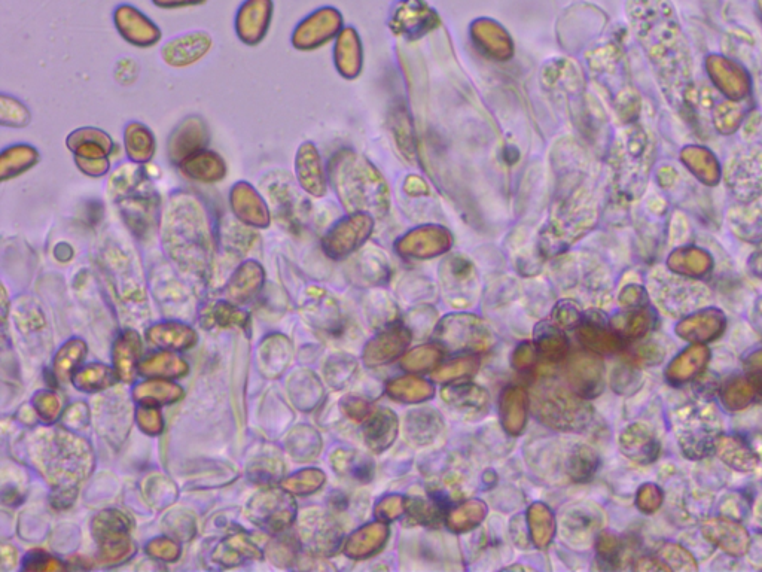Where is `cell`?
Returning <instances> with one entry per match:
<instances>
[{"mask_svg": "<svg viewBox=\"0 0 762 572\" xmlns=\"http://www.w3.org/2000/svg\"><path fill=\"white\" fill-rule=\"evenodd\" d=\"M701 532L707 540L733 556H740L749 549L751 537L746 529L731 519H713L703 523Z\"/></svg>", "mask_w": 762, "mask_h": 572, "instance_id": "obj_17", "label": "cell"}, {"mask_svg": "<svg viewBox=\"0 0 762 572\" xmlns=\"http://www.w3.org/2000/svg\"><path fill=\"white\" fill-rule=\"evenodd\" d=\"M715 452L719 458L737 471H752L760 462V453L755 449L754 441L740 437L719 438Z\"/></svg>", "mask_w": 762, "mask_h": 572, "instance_id": "obj_21", "label": "cell"}, {"mask_svg": "<svg viewBox=\"0 0 762 572\" xmlns=\"http://www.w3.org/2000/svg\"><path fill=\"white\" fill-rule=\"evenodd\" d=\"M565 377L579 397H597L603 391L602 359L591 354H575L566 362Z\"/></svg>", "mask_w": 762, "mask_h": 572, "instance_id": "obj_11", "label": "cell"}, {"mask_svg": "<svg viewBox=\"0 0 762 572\" xmlns=\"http://www.w3.org/2000/svg\"><path fill=\"white\" fill-rule=\"evenodd\" d=\"M434 339L440 348L451 354H457V352L478 354V352L487 351L493 345V336L487 325L477 316L465 315V313L444 318L435 327Z\"/></svg>", "mask_w": 762, "mask_h": 572, "instance_id": "obj_3", "label": "cell"}, {"mask_svg": "<svg viewBox=\"0 0 762 572\" xmlns=\"http://www.w3.org/2000/svg\"><path fill=\"white\" fill-rule=\"evenodd\" d=\"M343 409L347 413V416L355 419V421H362V419L373 415L371 413L373 412L371 404L367 400H362V398L358 397H349L347 400H344Z\"/></svg>", "mask_w": 762, "mask_h": 572, "instance_id": "obj_49", "label": "cell"}, {"mask_svg": "<svg viewBox=\"0 0 762 572\" xmlns=\"http://www.w3.org/2000/svg\"><path fill=\"white\" fill-rule=\"evenodd\" d=\"M210 139L212 136H210L209 126H207L204 118L198 117V115L185 118L170 133L169 141H167L169 160L178 166L190 155L207 149V146L210 145Z\"/></svg>", "mask_w": 762, "mask_h": 572, "instance_id": "obj_9", "label": "cell"}, {"mask_svg": "<svg viewBox=\"0 0 762 572\" xmlns=\"http://www.w3.org/2000/svg\"><path fill=\"white\" fill-rule=\"evenodd\" d=\"M112 20H114L118 35L127 44L140 48V50L155 47L163 39V32H161L158 24L151 20L145 12L140 11L139 8L130 5V3L117 6L114 15H112Z\"/></svg>", "mask_w": 762, "mask_h": 572, "instance_id": "obj_6", "label": "cell"}, {"mask_svg": "<svg viewBox=\"0 0 762 572\" xmlns=\"http://www.w3.org/2000/svg\"><path fill=\"white\" fill-rule=\"evenodd\" d=\"M529 403L535 418L557 431H584L593 419V409L585 398L556 380L536 383L530 391Z\"/></svg>", "mask_w": 762, "mask_h": 572, "instance_id": "obj_1", "label": "cell"}, {"mask_svg": "<svg viewBox=\"0 0 762 572\" xmlns=\"http://www.w3.org/2000/svg\"><path fill=\"white\" fill-rule=\"evenodd\" d=\"M404 511V498L399 497V495H390L377 504L376 516L383 522H392V520L398 519Z\"/></svg>", "mask_w": 762, "mask_h": 572, "instance_id": "obj_46", "label": "cell"}, {"mask_svg": "<svg viewBox=\"0 0 762 572\" xmlns=\"http://www.w3.org/2000/svg\"><path fill=\"white\" fill-rule=\"evenodd\" d=\"M578 339L588 351L596 354H615L623 346V337L608 327V322L596 313L582 318L578 327Z\"/></svg>", "mask_w": 762, "mask_h": 572, "instance_id": "obj_15", "label": "cell"}, {"mask_svg": "<svg viewBox=\"0 0 762 572\" xmlns=\"http://www.w3.org/2000/svg\"><path fill=\"white\" fill-rule=\"evenodd\" d=\"M295 173L304 191L315 197L323 196L325 178H323L318 149L313 143L306 142L298 148L297 157H295Z\"/></svg>", "mask_w": 762, "mask_h": 572, "instance_id": "obj_20", "label": "cell"}, {"mask_svg": "<svg viewBox=\"0 0 762 572\" xmlns=\"http://www.w3.org/2000/svg\"><path fill=\"white\" fill-rule=\"evenodd\" d=\"M335 468L338 473L349 476L350 479L358 480L361 483H368L373 480L374 462L368 456L352 450H341L335 459Z\"/></svg>", "mask_w": 762, "mask_h": 572, "instance_id": "obj_34", "label": "cell"}, {"mask_svg": "<svg viewBox=\"0 0 762 572\" xmlns=\"http://www.w3.org/2000/svg\"><path fill=\"white\" fill-rule=\"evenodd\" d=\"M213 48V38L206 30H194L170 39L161 47V59L173 69H185L201 62Z\"/></svg>", "mask_w": 762, "mask_h": 572, "instance_id": "obj_8", "label": "cell"}, {"mask_svg": "<svg viewBox=\"0 0 762 572\" xmlns=\"http://www.w3.org/2000/svg\"><path fill=\"white\" fill-rule=\"evenodd\" d=\"M611 382L612 388L618 394H627V392L633 391V385L637 382L635 368L630 367V365H620L612 371Z\"/></svg>", "mask_w": 762, "mask_h": 572, "instance_id": "obj_47", "label": "cell"}, {"mask_svg": "<svg viewBox=\"0 0 762 572\" xmlns=\"http://www.w3.org/2000/svg\"><path fill=\"white\" fill-rule=\"evenodd\" d=\"M620 447L627 458L642 465L654 462L660 452V443L654 432L642 424L632 425L621 434Z\"/></svg>", "mask_w": 762, "mask_h": 572, "instance_id": "obj_19", "label": "cell"}, {"mask_svg": "<svg viewBox=\"0 0 762 572\" xmlns=\"http://www.w3.org/2000/svg\"><path fill=\"white\" fill-rule=\"evenodd\" d=\"M386 391L393 400L408 404L423 403V401L434 397L435 394L432 383L413 376L392 380V382L387 383Z\"/></svg>", "mask_w": 762, "mask_h": 572, "instance_id": "obj_29", "label": "cell"}, {"mask_svg": "<svg viewBox=\"0 0 762 572\" xmlns=\"http://www.w3.org/2000/svg\"><path fill=\"white\" fill-rule=\"evenodd\" d=\"M597 552H599V562L605 564L606 568H617L623 561L626 546L617 535L602 534L597 540Z\"/></svg>", "mask_w": 762, "mask_h": 572, "instance_id": "obj_42", "label": "cell"}, {"mask_svg": "<svg viewBox=\"0 0 762 572\" xmlns=\"http://www.w3.org/2000/svg\"><path fill=\"white\" fill-rule=\"evenodd\" d=\"M443 508L434 500H423L419 497L405 498V513L414 523L419 525H435L440 522Z\"/></svg>", "mask_w": 762, "mask_h": 572, "instance_id": "obj_38", "label": "cell"}, {"mask_svg": "<svg viewBox=\"0 0 762 572\" xmlns=\"http://www.w3.org/2000/svg\"><path fill=\"white\" fill-rule=\"evenodd\" d=\"M228 202H230L231 212L234 216L248 227H270L271 212L267 202L254 185L249 184V182H236L231 187Z\"/></svg>", "mask_w": 762, "mask_h": 572, "instance_id": "obj_10", "label": "cell"}, {"mask_svg": "<svg viewBox=\"0 0 762 572\" xmlns=\"http://www.w3.org/2000/svg\"><path fill=\"white\" fill-rule=\"evenodd\" d=\"M679 446L688 458L699 459L715 450L721 435V419L710 404H693L673 415Z\"/></svg>", "mask_w": 762, "mask_h": 572, "instance_id": "obj_2", "label": "cell"}, {"mask_svg": "<svg viewBox=\"0 0 762 572\" xmlns=\"http://www.w3.org/2000/svg\"><path fill=\"white\" fill-rule=\"evenodd\" d=\"M599 467V456L585 444H575L566 452L565 473L573 482H588Z\"/></svg>", "mask_w": 762, "mask_h": 572, "instance_id": "obj_30", "label": "cell"}, {"mask_svg": "<svg viewBox=\"0 0 762 572\" xmlns=\"http://www.w3.org/2000/svg\"><path fill=\"white\" fill-rule=\"evenodd\" d=\"M441 397L456 415L463 416L468 421L480 419L489 412V394L475 383L454 380L441 391Z\"/></svg>", "mask_w": 762, "mask_h": 572, "instance_id": "obj_12", "label": "cell"}, {"mask_svg": "<svg viewBox=\"0 0 762 572\" xmlns=\"http://www.w3.org/2000/svg\"><path fill=\"white\" fill-rule=\"evenodd\" d=\"M725 318L716 310L697 313L676 327L679 336L690 342H710L724 331Z\"/></svg>", "mask_w": 762, "mask_h": 572, "instance_id": "obj_24", "label": "cell"}, {"mask_svg": "<svg viewBox=\"0 0 762 572\" xmlns=\"http://www.w3.org/2000/svg\"><path fill=\"white\" fill-rule=\"evenodd\" d=\"M207 0H152L157 8L160 9H184L194 8V6H201L206 3Z\"/></svg>", "mask_w": 762, "mask_h": 572, "instance_id": "obj_52", "label": "cell"}, {"mask_svg": "<svg viewBox=\"0 0 762 572\" xmlns=\"http://www.w3.org/2000/svg\"><path fill=\"white\" fill-rule=\"evenodd\" d=\"M32 121V114L26 103L17 97L2 94L0 96V124L11 129H23Z\"/></svg>", "mask_w": 762, "mask_h": 572, "instance_id": "obj_36", "label": "cell"}, {"mask_svg": "<svg viewBox=\"0 0 762 572\" xmlns=\"http://www.w3.org/2000/svg\"><path fill=\"white\" fill-rule=\"evenodd\" d=\"M582 318L578 307L571 301L560 303L553 312V324L560 330H575L581 324Z\"/></svg>", "mask_w": 762, "mask_h": 572, "instance_id": "obj_44", "label": "cell"}, {"mask_svg": "<svg viewBox=\"0 0 762 572\" xmlns=\"http://www.w3.org/2000/svg\"><path fill=\"white\" fill-rule=\"evenodd\" d=\"M179 172L188 179V181L197 182V184L212 185L224 181L228 175L227 163L218 152L203 149V151L192 154L178 164Z\"/></svg>", "mask_w": 762, "mask_h": 572, "instance_id": "obj_14", "label": "cell"}, {"mask_svg": "<svg viewBox=\"0 0 762 572\" xmlns=\"http://www.w3.org/2000/svg\"><path fill=\"white\" fill-rule=\"evenodd\" d=\"M399 432V421L390 410H379L368 419L364 428V438L367 446L374 453H381L392 446Z\"/></svg>", "mask_w": 762, "mask_h": 572, "instance_id": "obj_23", "label": "cell"}, {"mask_svg": "<svg viewBox=\"0 0 762 572\" xmlns=\"http://www.w3.org/2000/svg\"><path fill=\"white\" fill-rule=\"evenodd\" d=\"M487 514V505L483 501L472 500L465 501L457 507L448 510L447 520L448 528L454 532H466L477 528Z\"/></svg>", "mask_w": 762, "mask_h": 572, "instance_id": "obj_33", "label": "cell"}, {"mask_svg": "<svg viewBox=\"0 0 762 572\" xmlns=\"http://www.w3.org/2000/svg\"><path fill=\"white\" fill-rule=\"evenodd\" d=\"M441 357L443 354L438 346H419L401 359V367L407 371H428L437 367Z\"/></svg>", "mask_w": 762, "mask_h": 572, "instance_id": "obj_39", "label": "cell"}, {"mask_svg": "<svg viewBox=\"0 0 762 572\" xmlns=\"http://www.w3.org/2000/svg\"><path fill=\"white\" fill-rule=\"evenodd\" d=\"M76 167L82 175L88 178H103L111 170V160L109 158H82L73 157Z\"/></svg>", "mask_w": 762, "mask_h": 572, "instance_id": "obj_45", "label": "cell"}, {"mask_svg": "<svg viewBox=\"0 0 762 572\" xmlns=\"http://www.w3.org/2000/svg\"><path fill=\"white\" fill-rule=\"evenodd\" d=\"M262 279H264V272L261 267L255 261H249L237 270L230 284L231 292L234 297H248L259 288Z\"/></svg>", "mask_w": 762, "mask_h": 572, "instance_id": "obj_37", "label": "cell"}, {"mask_svg": "<svg viewBox=\"0 0 762 572\" xmlns=\"http://www.w3.org/2000/svg\"><path fill=\"white\" fill-rule=\"evenodd\" d=\"M411 331L405 325L392 324L377 334L364 351L365 364L383 365L404 354L411 343Z\"/></svg>", "mask_w": 762, "mask_h": 572, "instance_id": "obj_13", "label": "cell"}, {"mask_svg": "<svg viewBox=\"0 0 762 572\" xmlns=\"http://www.w3.org/2000/svg\"><path fill=\"white\" fill-rule=\"evenodd\" d=\"M661 501H663V494L655 485H645L637 494V505H639L640 510L648 514L658 510Z\"/></svg>", "mask_w": 762, "mask_h": 572, "instance_id": "obj_48", "label": "cell"}, {"mask_svg": "<svg viewBox=\"0 0 762 572\" xmlns=\"http://www.w3.org/2000/svg\"><path fill=\"white\" fill-rule=\"evenodd\" d=\"M529 395L521 388H508L501 398L502 424L509 434H520L527 421Z\"/></svg>", "mask_w": 762, "mask_h": 572, "instance_id": "obj_27", "label": "cell"}, {"mask_svg": "<svg viewBox=\"0 0 762 572\" xmlns=\"http://www.w3.org/2000/svg\"><path fill=\"white\" fill-rule=\"evenodd\" d=\"M527 522H529V534L532 537L533 544L539 549H544L553 540L556 532V519L553 511L541 502H536L527 511Z\"/></svg>", "mask_w": 762, "mask_h": 572, "instance_id": "obj_32", "label": "cell"}, {"mask_svg": "<svg viewBox=\"0 0 762 572\" xmlns=\"http://www.w3.org/2000/svg\"><path fill=\"white\" fill-rule=\"evenodd\" d=\"M709 359V349L703 345L691 346L673 359L667 368L666 377L672 383H684L701 373Z\"/></svg>", "mask_w": 762, "mask_h": 572, "instance_id": "obj_28", "label": "cell"}, {"mask_svg": "<svg viewBox=\"0 0 762 572\" xmlns=\"http://www.w3.org/2000/svg\"><path fill=\"white\" fill-rule=\"evenodd\" d=\"M660 556L663 562H666L669 570H697L693 556L676 544L664 546L660 550Z\"/></svg>", "mask_w": 762, "mask_h": 572, "instance_id": "obj_43", "label": "cell"}, {"mask_svg": "<svg viewBox=\"0 0 762 572\" xmlns=\"http://www.w3.org/2000/svg\"><path fill=\"white\" fill-rule=\"evenodd\" d=\"M343 17L338 9L323 6L307 15L292 32V47L298 51H312L340 35Z\"/></svg>", "mask_w": 762, "mask_h": 572, "instance_id": "obj_4", "label": "cell"}, {"mask_svg": "<svg viewBox=\"0 0 762 572\" xmlns=\"http://www.w3.org/2000/svg\"><path fill=\"white\" fill-rule=\"evenodd\" d=\"M66 146L73 157L109 158L114 152L115 142L105 130L81 127L67 135Z\"/></svg>", "mask_w": 762, "mask_h": 572, "instance_id": "obj_18", "label": "cell"}, {"mask_svg": "<svg viewBox=\"0 0 762 572\" xmlns=\"http://www.w3.org/2000/svg\"><path fill=\"white\" fill-rule=\"evenodd\" d=\"M524 529H526L524 520L521 517H515L511 522V537L517 546L527 547V544H529L530 534H527V531L524 532Z\"/></svg>", "mask_w": 762, "mask_h": 572, "instance_id": "obj_53", "label": "cell"}, {"mask_svg": "<svg viewBox=\"0 0 762 572\" xmlns=\"http://www.w3.org/2000/svg\"><path fill=\"white\" fill-rule=\"evenodd\" d=\"M273 18L274 0H245L234 20L237 38L248 47H258L267 38Z\"/></svg>", "mask_w": 762, "mask_h": 572, "instance_id": "obj_7", "label": "cell"}, {"mask_svg": "<svg viewBox=\"0 0 762 572\" xmlns=\"http://www.w3.org/2000/svg\"><path fill=\"white\" fill-rule=\"evenodd\" d=\"M755 391L757 388H755L752 380H733L725 386L724 392H722V403L731 410L745 409L754 398Z\"/></svg>", "mask_w": 762, "mask_h": 572, "instance_id": "obj_40", "label": "cell"}, {"mask_svg": "<svg viewBox=\"0 0 762 572\" xmlns=\"http://www.w3.org/2000/svg\"><path fill=\"white\" fill-rule=\"evenodd\" d=\"M748 368L751 373H762V351L748 359Z\"/></svg>", "mask_w": 762, "mask_h": 572, "instance_id": "obj_54", "label": "cell"}, {"mask_svg": "<svg viewBox=\"0 0 762 572\" xmlns=\"http://www.w3.org/2000/svg\"><path fill=\"white\" fill-rule=\"evenodd\" d=\"M480 367V362L477 358L465 357L454 359V361L448 362L440 370L435 371V382H454V380L463 379V377L471 376Z\"/></svg>", "mask_w": 762, "mask_h": 572, "instance_id": "obj_41", "label": "cell"}, {"mask_svg": "<svg viewBox=\"0 0 762 572\" xmlns=\"http://www.w3.org/2000/svg\"><path fill=\"white\" fill-rule=\"evenodd\" d=\"M637 358L646 364H655V362H660L663 359V351L657 345L646 343L637 349Z\"/></svg>", "mask_w": 762, "mask_h": 572, "instance_id": "obj_51", "label": "cell"}, {"mask_svg": "<svg viewBox=\"0 0 762 572\" xmlns=\"http://www.w3.org/2000/svg\"><path fill=\"white\" fill-rule=\"evenodd\" d=\"M389 528L384 523H371L356 531L347 541V556L353 559L368 558L379 552L387 541Z\"/></svg>", "mask_w": 762, "mask_h": 572, "instance_id": "obj_26", "label": "cell"}, {"mask_svg": "<svg viewBox=\"0 0 762 572\" xmlns=\"http://www.w3.org/2000/svg\"><path fill=\"white\" fill-rule=\"evenodd\" d=\"M124 149L131 163L146 164L157 152V139L154 133L139 121H131L124 129Z\"/></svg>", "mask_w": 762, "mask_h": 572, "instance_id": "obj_25", "label": "cell"}, {"mask_svg": "<svg viewBox=\"0 0 762 572\" xmlns=\"http://www.w3.org/2000/svg\"><path fill=\"white\" fill-rule=\"evenodd\" d=\"M536 354H538V349L535 345L523 343L515 349L514 355H512V365L515 368H520V370L530 367L535 362Z\"/></svg>", "mask_w": 762, "mask_h": 572, "instance_id": "obj_50", "label": "cell"}, {"mask_svg": "<svg viewBox=\"0 0 762 572\" xmlns=\"http://www.w3.org/2000/svg\"><path fill=\"white\" fill-rule=\"evenodd\" d=\"M444 422L440 413L434 409L411 410L404 419V438L413 446H429L437 440L438 435L443 432Z\"/></svg>", "mask_w": 762, "mask_h": 572, "instance_id": "obj_16", "label": "cell"}, {"mask_svg": "<svg viewBox=\"0 0 762 572\" xmlns=\"http://www.w3.org/2000/svg\"><path fill=\"white\" fill-rule=\"evenodd\" d=\"M652 325H654V316L645 309L629 310V313L617 316L611 322L615 333L626 339H639L651 330Z\"/></svg>", "mask_w": 762, "mask_h": 572, "instance_id": "obj_35", "label": "cell"}, {"mask_svg": "<svg viewBox=\"0 0 762 572\" xmlns=\"http://www.w3.org/2000/svg\"><path fill=\"white\" fill-rule=\"evenodd\" d=\"M605 522L603 511L588 502L568 505L560 517L562 537L569 546L585 549L593 543Z\"/></svg>", "mask_w": 762, "mask_h": 572, "instance_id": "obj_5", "label": "cell"}, {"mask_svg": "<svg viewBox=\"0 0 762 572\" xmlns=\"http://www.w3.org/2000/svg\"><path fill=\"white\" fill-rule=\"evenodd\" d=\"M535 345L542 357L560 361L568 354V337L553 322H542L535 330Z\"/></svg>", "mask_w": 762, "mask_h": 572, "instance_id": "obj_31", "label": "cell"}, {"mask_svg": "<svg viewBox=\"0 0 762 572\" xmlns=\"http://www.w3.org/2000/svg\"><path fill=\"white\" fill-rule=\"evenodd\" d=\"M41 160V154L29 143H15L0 152V181L17 179L32 170Z\"/></svg>", "mask_w": 762, "mask_h": 572, "instance_id": "obj_22", "label": "cell"}]
</instances>
